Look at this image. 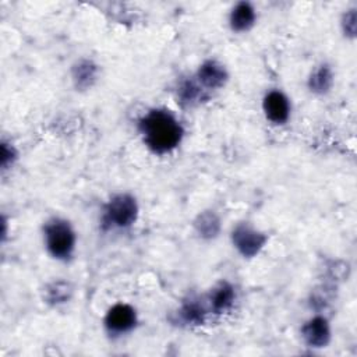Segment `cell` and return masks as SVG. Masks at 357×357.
Masks as SVG:
<instances>
[{
    "label": "cell",
    "instance_id": "14",
    "mask_svg": "<svg viewBox=\"0 0 357 357\" xmlns=\"http://www.w3.org/2000/svg\"><path fill=\"white\" fill-rule=\"evenodd\" d=\"M205 91L202 89V86L197 82V79H184L180 85H178V99L183 105H195L198 103L202 96H204Z\"/></svg>",
    "mask_w": 357,
    "mask_h": 357
},
{
    "label": "cell",
    "instance_id": "9",
    "mask_svg": "<svg viewBox=\"0 0 357 357\" xmlns=\"http://www.w3.org/2000/svg\"><path fill=\"white\" fill-rule=\"evenodd\" d=\"M257 21V11L248 1H238L229 14V25L234 32H247Z\"/></svg>",
    "mask_w": 357,
    "mask_h": 357
},
{
    "label": "cell",
    "instance_id": "7",
    "mask_svg": "<svg viewBox=\"0 0 357 357\" xmlns=\"http://www.w3.org/2000/svg\"><path fill=\"white\" fill-rule=\"evenodd\" d=\"M195 79L204 91H216L225 86L229 79V74L225 66L216 60H206L198 67Z\"/></svg>",
    "mask_w": 357,
    "mask_h": 357
},
{
    "label": "cell",
    "instance_id": "1",
    "mask_svg": "<svg viewBox=\"0 0 357 357\" xmlns=\"http://www.w3.org/2000/svg\"><path fill=\"white\" fill-rule=\"evenodd\" d=\"M138 130L145 145L158 155L176 149L184 135L183 126L166 109H152L138 123Z\"/></svg>",
    "mask_w": 357,
    "mask_h": 357
},
{
    "label": "cell",
    "instance_id": "11",
    "mask_svg": "<svg viewBox=\"0 0 357 357\" xmlns=\"http://www.w3.org/2000/svg\"><path fill=\"white\" fill-rule=\"evenodd\" d=\"M333 82H335L333 71L331 66L324 63L311 71L307 79V86L315 95H325L332 89Z\"/></svg>",
    "mask_w": 357,
    "mask_h": 357
},
{
    "label": "cell",
    "instance_id": "13",
    "mask_svg": "<svg viewBox=\"0 0 357 357\" xmlns=\"http://www.w3.org/2000/svg\"><path fill=\"white\" fill-rule=\"evenodd\" d=\"M195 231L202 238H215L220 231V219L219 216L212 211L201 212L197 219L194 220Z\"/></svg>",
    "mask_w": 357,
    "mask_h": 357
},
{
    "label": "cell",
    "instance_id": "16",
    "mask_svg": "<svg viewBox=\"0 0 357 357\" xmlns=\"http://www.w3.org/2000/svg\"><path fill=\"white\" fill-rule=\"evenodd\" d=\"M71 296V287L67 282L57 280L50 283L45 290V300L49 304L57 305L61 303H66Z\"/></svg>",
    "mask_w": 357,
    "mask_h": 357
},
{
    "label": "cell",
    "instance_id": "5",
    "mask_svg": "<svg viewBox=\"0 0 357 357\" xmlns=\"http://www.w3.org/2000/svg\"><path fill=\"white\" fill-rule=\"evenodd\" d=\"M137 324L135 310L126 303L114 304L109 308L105 317V326L110 333L121 335L134 329Z\"/></svg>",
    "mask_w": 357,
    "mask_h": 357
},
{
    "label": "cell",
    "instance_id": "10",
    "mask_svg": "<svg viewBox=\"0 0 357 357\" xmlns=\"http://www.w3.org/2000/svg\"><path fill=\"white\" fill-rule=\"evenodd\" d=\"M71 77L77 89H88L95 84L98 78V66L92 60L81 59L73 66Z\"/></svg>",
    "mask_w": 357,
    "mask_h": 357
},
{
    "label": "cell",
    "instance_id": "17",
    "mask_svg": "<svg viewBox=\"0 0 357 357\" xmlns=\"http://www.w3.org/2000/svg\"><path fill=\"white\" fill-rule=\"evenodd\" d=\"M340 28L346 38L354 39L357 33V10L349 8L343 13L340 18Z\"/></svg>",
    "mask_w": 357,
    "mask_h": 357
},
{
    "label": "cell",
    "instance_id": "4",
    "mask_svg": "<svg viewBox=\"0 0 357 357\" xmlns=\"http://www.w3.org/2000/svg\"><path fill=\"white\" fill-rule=\"evenodd\" d=\"M266 234L251 227L247 223L237 225L231 231V243L234 248L245 258H252L261 252L266 244Z\"/></svg>",
    "mask_w": 357,
    "mask_h": 357
},
{
    "label": "cell",
    "instance_id": "18",
    "mask_svg": "<svg viewBox=\"0 0 357 357\" xmlns=\"http://www.w3.org/2000/svg\"><path fill=\"white\" fill-rule=\"evenodd\" d=\"M17 158V152L14 149L13 145L10 144H6V142H1V158H0V163H1V167L3 169H7V166L15 160Z\"/></svg>",
    "mask_w": 357,
    "mask_h": 357
},
{
    "label": "cell",
    "instance_id": "3",
    "mask_svg": "<svg viewBox=\"0 0 357 357\" xmlns=\"http://www.w3.org/2000/svg\"><path fill=\"white\" fill-rule=\"evenodd\" d=\"M137 218V199L130 194H117L106 204L102 222L106 229H127L135 223Z\"/></svg>",
    "mask_w": 357,
    "mask_h": 357
},
{
    "label": "cell",
    "instance_id": "8",
    "mask_svg": "<svg viewBox=\"0 0 357 357\" xmlns=\"http://www.w3.org/2000/svg\"><path fill=\"white\" fill-rule=\"evenodd\" d=\"M301 337L310 347L321 349L331 342V326L326 318L317 315L301 326Z\"/></svg>",
    "mask_w": 357,
    "mask_h": 357
},
{
    "label": "cell",
    "instance_id": "12",
    "mask_svg": "<svg viewBox=\"0 0 357 357\" xmlns=\"http://www.w3.org/2000/svg\"><path fill=\"white\" fill-rule=\"evenodd\" d=\"M234 298H236L234 287L229 282L218 283L211 290V293L208 296V301L211 304V308L216 314H222V312L227 311L233 305Z\"/></svg>",
    "mask_w": 357,
    "mask_h": 357
},
{
    "label": "cell",
    "instance_id": "6",
    "mask_svg": "<svg viewBox=\"0 0 357 357\" xmlns=\"http://www.w3.org/2000/svg\"><path fill=\"white\" fill-rule=\"evenodd\" d=\"M262 110L265 117L273 124H284L290 117V100L289 98L278 89L269 91L262 100Z\"/></svg>",
    "mask_w": 357,
    "mask_h": 357
},
{
    "label": "cell",
    "instance_id": "15",
    "mask_svg": "<svg viewBox=\"0 0 357 357\" xmlns=\"http://www.w3.org/2000/svg\"><path fill=\"white\" fill-rule=\"evenodd\" d=\"M178 314H180L181 319H183L185 324H188V325H199V324L204 322L206 311H205V308L202 307V304L198 303V300L190 298V300H187V301L181 305Z\"/></svg>",
    "mask_w": 357,
    "mask_h": 357
},
{
    "label": "cell",
    "instance_id": "2",
    "mask_svg": "<svg viewBox=\"0 0 357 357\" xmlns=\"http://www.w3.org/2000/svg\"><path fill=\"white\" fill-rule=\"evenodd\" d=\"M45 245L49 254L60 261L68 259L75 250V231L71 225L60 218H54L45 225Z\"/></svg>",
    "mask_w": 357,
    "mask_h": 357
}]
</instances>
